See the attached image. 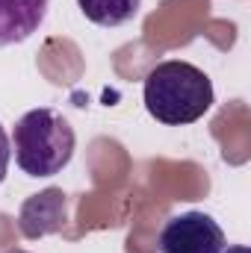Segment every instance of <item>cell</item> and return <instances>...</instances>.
I'll return each instance as SVG.
<instances>
[{
    "label": "cell",
    "mask_w": 251,
    "mask_h": 253,
    "mask_svg": "<svg viewBox=\"0 0 251 253\" xmlns=\"http://www.w3.org/2000/svg\"><path fill=\"white\" fill-rule=\"evenodd\" d=\"M145 109L160 124L181 126L198 121L213 106V83L210 77L189 62L169 59L154 65L142 85Z\"/></svg>",
    "instance_id": "obj_1"
},
{
    "label": "cell",
    "mask_w": 251,
    "mask_h": 253,
    "mask_svg": "<svg viewBox=\"0 0 251 253\" xmlns=\"http://www.w3.org/2000/svg\"><path fill=\"white\" fill-rule=\"evenodd\" d=\"M228 253H249V248H243V245H237V248H228Z\"/></svg>",
    "instance_id": "obj_7"
},
{
    "label": "cell",
    "mask_w": 251,
    "mask_h": 253,
    "mask_svg": "<svg viewBox=\"0 0 251 253\" xmlns=\"http://www.w3.org/2000/svg\"><path fill=\"white\" fill-rule=\"evenodd\" d=\"M48 0H0V47L27 42L45 21Z\"/></svg>",
    "instance_id": "obj_4"
},
{
    "label": "cell",
    "mask_w": 251,
    "mask_h": 253,
    "mask_svg": "<svg viewBox=\"0 0 251 253\" xmlns=\"http://www.w3.org/2000/svg\"><path fill=\"white\" fill-rule=\"evenodd\" d=\"M9 159H12V144H9V135L0 124V183L6 180V171H9Z\"/></svg>",
    "instance_id": "obj_6"
},
{
    "label": "cell",
    "mask_w": 251,
    "mask_h": 253,
    "mask_svg": "<svg viewBox=\"0 0 251 253\" xmlns=\"http://www.w3.org/2000/svg\"><path fill=\"white\" fill-rule=\"evenodd\" d=\"M6 253H30V251H21V248H12V251H6Z\"/></svg>",
    "instance_id": "obj_8"
},
{
    "label": "cell",
    "mask_w": 251,
    "mask_h": 253,
    "mask_svg": "<svg viewBox=\"0 0 251 253\" xmlns=\"http://www.w3.org/2000/svg\"><path fill=\"white\" fill-rule=\"evenodd\" d=\"M77 6L98 27H122L139 15L142 0H77Z\"/></svg>",
    "instance_id": "obj_5"
},
{
    "label": "cell",
    "mask_w": 251,
    "mask_h": 253,
    "mask_svg": "<svg viewBox=\"0 0 251 253\" xmlns=\"http://www.w3.org/2000/svg\"><path fill=\"white\" fill-rule=\"evenodd\" d=\"M15 162L27 177H54L74 156V126L57 109H30L15 124Z\"/></svg>",
    "instance_id": "obj_2"
},
{
    "label": "cell",
    "mask_w": 251,
    "mask_h": 253,
    "mask_svg": "<svg viewBox=\"0 0 251 253\" xmlns=\"http://www.w3.org/2000/svg\"><path fill=\"white\" fill-rule=\"evenodd\" d=\"M225 230L207 212H181L160 230V253H225Z\"/></svg>",
    "instance_id": "obj_3"
}]
</instances>
